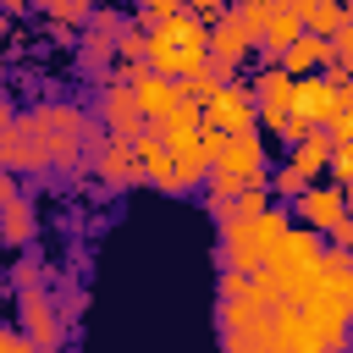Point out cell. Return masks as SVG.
I'll return each mask as SVG.
<instances>
[{
	"label": "cell",
	"mask_w": 353,
	"mask_h": 353,
	"mask_svg": "<svg viewBox=\"0 0 353 353\" xmlns=\"http://www.w3.org/2000/svg\"><path fill=\"white\" fill-rule=\"evenodd\" d=\"M149 44H143V66L149 72H165V77H193L204 72L210 61V22H199L193 11H176L154 28H143Z\"/></svg>",
	"instance_id": "obj_1"
},
{
	"label": "cell",
	"mask_w": 353,
	"mask_h": 353,
	"mask_svg": "<svg viewBox=\"0 0 353 353\" xmlns=\"http://www.w3.org/2000/svg\"><path fill=\"white\" fill-rule=\"evenodd\" d=\"M287 221H292V215H287L281 204H265L259 215H243V221L221 226V265H226V270H259V265H265V248L281 237Z\"/></svg>",
	"instance_id": "obj_2"
},
{
	"label": "cell",
	"mask_w": 353,
	"mask_h": 353,
	"mask_svg": "<svg viewBox=\"0 0 353 353\" xmlns=\"http://www.w3.org/2000/svg\"><path fill=\"white\" fill-rule=\"evenodd\" d=\"M33 132H39V149H44V171H72L83 160L88 116L77 105H39L33 110Z\"/></svg>",
	"instance_id": "obj_3"
},
{
	"label": "cell",
	"mask_w": 353,
	"mask_h": 353,
	"mask_svg": "<svg viewBox=\"0 0 353 353\" xmlns=\"http://www.w3.org/2000/svg\"><path fill=\"white\" fill-rule=\"evenodd\" d=\"M292 110L309 116L314 127H325L331 116H353V88H347V77H325L314 66V72L292 77Z\"/></svg>",
	"instance_id": "obj_4"
},
{
	"label": "cell",
	"mask_w": 353,
	"mask_h": 353,
	"mask_svg": "<svg viewBox=\"0 0 353 353\" xmlns=\"http://www.w3.org/2000/svg\"><path fill=\"white\" fill-rule=\"evenodd\" d=\"M17 320H22V336L33 347H44V353H55L61 336H66V320H61V309H55V298L44 287H22L17 292Z\"/></svg>",
	"instance_id": "obj_5"
},
{
	"label": "cell",
	"mask_w": 353,
	"mask_h": 353,
	"mask_svg": "<svg viewBox=\"0 0 353 353\" xmlns=\"http://www.w3.org/2000/svg\"><path fill=\"white\" fill-rule=\"evenodd\" d=\"M83 160H88V171H94L105 188H132V182H143V171H138V154H132V138H127V132H99V143H94Z\"/></svg>",
	"instance_id": "obj_6"
},
{
	"label": "cell",
	"mask_w": 353,
	"mask_h": 353,
	"mask_svg": "<svg viewBox=\"0 0 353 353\" xmlns=\"http://www.w3.org/2000/svg\"><path fill=\"white\" fill-rule=\"evenodd\" d=\"M199 110H204V121L210 127H221V132H243V127H254V94H248V83H215L204 99H199Z\"/></svg>",
	"instance_id": "obj_7"
},
{
	"label": "cell",
	"mask_w": 353,
	"mask_h": 353,
	"mask_svg": "<svg viewBox=\"0 0 353 353\" xmlns=\"http://www.w3.org/2000/svg\"><path fill=\"white\" fill-rule=\"evenodd\" d=\"M110 77H127V88H132V105H138V116H143V121H160V116L176 105V77H165V72L132 66V72H110Z\"/></svg>",
	"instance_id": "obj_8"
},
{
	"label": "cell",
	"mask_w": 353,
	"mask_h": 353,
	"mask_svg": "<svg viewBox=\"0 0 353 353\" xmlns=\"http://www.w3.org/2000/svg\"><path fill=\"white\" fill-rule=\"evenodd\" d=\"M292 221H303V226H314V232H325V226H336L342 215H347V199H342V188L336 182H309L298 199H292V210H287Z\"/></svg>",
	"instance_id": "obj_9"
},
{
	"label": "cell",
	"mask_w": 353,
	"mask_h": 353,
	"mask_svg": "<svg viewBox=\"0 0 353 353\" xmlns=\"http://www.w3.org/2000/svg\"><path fill=\"white\" fill-rule=\"evenodd\" d=\"M99 127L105 132H127V138H138L143 132V116H138V105H132V88H127V77H105L99 83Z\"/></svg>",
	"instance_id": "obj_10"
},
{
	"label": "cell",
	"mask_w": 353,
	"mask_h": 353,
	"mask_svg": "<svg viewBox=\"0 0 353 353\" xmlns=\"http://www.w3.org/2000/svg\"><path fill=\"white\" fill-rule=\"evenodd\" d=\"M215 165L237 171L243 182H265V138H259V127L226 132V143H221V160H215Z\"/></svg>",
	"instance_id": "obj_11"
},
{
	"label": "cell",
	"mask_w": 353,
	"mask_h": 353,
	"mask_svg": "<svg viewBox=\"0 0 353 353\" xmlns=\"http://www.w3.org/2000/svg\"><path fill=\"white\" fill-rule=\"evenodd\" d=\"M0 165H11V171H44V149H39L33 116H11V127L0 138Z\"/></svg>",
	"instance_id": "obj_12"
},
{
	"label": "cell",
	"mask_w": 353,
	"mask_h": 353,
	"mask_svg": "<svg viewBox=\"0 0 353 353\" xmlns=\"http://www.w3.org/2000/svg\"><path fill=\"white\" fill-rule=\"evenodd\" d=\"M204 171H210V160H204L199 149H176L171 165H165V176H160L154 188H160V193H193V188H204Z\"/></svg>",
	"instance_id": "obj_13"
},
{
	"label": "cell",
	"mask_w": 353,
	"mask_h": 353,
	"mask_svg": "<svg viewBox=\"0 0 353 353\" xmlns=\"http://www.w3.org/2000/svg\"><path fill=\"white\" fill-rule=\"evenodd\" d=\"M0 243H6V248H28V243H33V204H28L22 193L0 204Z\"/></svg>",
	"instance_id": "obj_14"
},
{
	"label": "cell",
	"mask_w": 353,
	"mask_h": 353,
	"mask_svg": "<svg viewBox=\"0 0 353 353\" xmlns=\"http://www.w3.org/2000/svg\"><path fill=\"white\" fill-rule=\"evenodd\" d=\"M325 160H331V138H325V127H309V132L292 143V165L314 182V176H325Z\"/></svg>",
	"instance_id": "obj_15"
},
{
	"label": "cell",
	"mask_w": 353,
	"mask_h": 353,
	"mask_svg": "<svg viewBox=\"0 0 353 353\" xmlns=\"http://www.w3.org/2000/svg\"><path fill=\"white\" fill-rule=\"evenodd\" d=\"M248 55H254V50H248V39H243V33L226 22V11H221V17L210 22V61H232V66H243Z\"/></svg>",
	"instance_id": "obj_16"
},
{
	"label": "cell",
	"mask_w": 353,
	"mask_h": 353,
	"mask_svg": "<svg viewBox=\"0 0 353 353\" xmlns=\"http://www.w3.org/2000/svg\"><path fill=\"white\" fill-rule=\"evenodd\" d=\"M342 22H347V6H342V0H309V11H303V28L320 33V39L336 33Z\"/></svg>",
	"instance_id": "obj_17"
},
{
	"label": "cell",
	"mask_w": 353,
	"mask_h": 353,
	"mask_svg": "<svg viewBox=\"0 0 353 353\" xmlns=\"http://www.w3.org/2000/svg\"><path fill=\"white\" fill-rule=\"evenodd\" d=\"M55 28H83V17L94 11V0H33Z\"/></svg>",
	"instance_id": "obj_18"
},
{
	"label": "cell",
	"mask_w": 353,
	"mask_h": 353,
	"mask_svg": "<svg viewBox=\"0 0 353 353\" xmlns=\"http://www.w3.org/2000/svg\"><path fill=\"white\" fill-rule=\"evenodd\" d=\"M143 44H149V33H143L138 22H127V28L116 33V61H121V72L143 66Z\"/></svg>",
	"instance_id": "obj_19"
},
{
	"label": "cell",
	"mask_w": 353,
	"mask_h": 353,
	"mask_svg": "<svg viewBox=\"0 0 353 353\" xmlns=\"http://www.w3.org/2000/svg\"><path fill=\"white\" fill-rule=\"evenodd\" d=\"M83 28H88V39H110V44H116V33L127 28V17H121L116 6H94V11L83 17Z\"/></svg>",
	"instance_id": "obj_20"
},
{
	"label": "cell",
	"mask_w": 353,
	"mask_h": 353,
	"mask_svg": "<svg viewBox=\"0 0 353 353\" xmlns=\"http://www.w3.org/2000/svg\"><path fill=\"white\" fill-rule=\"evenodd\" d=\"M237 188H243L237 171H226V165H210V171H204V193H210V199H232Z\"/></svg>",
	"instance_id": "obj_21"
},
{
	"label": "cell",
	"mask_w": 353,
	"mask_h": 353,
	"mask_svg": "<svg viewBox=\"0 0 353 353\" xmlns=\"http://www.w3.org/2000/svg\"><path fill=\"white\" fill-rule=\"evenodd\" d=\"M132 11H138V28H154V22L176 17V11H182V0H132Z\"/></svg>",
	"instance_id": "obj_22"
},
{
	"label": "cell",
	"mask_w": 353,
	"mask_h": 353,
	"mask_svg": "<svg viewBox=\"0 0 353 353\" xmlns=\"http://www.w3.org/2000/svg\"><path fill=\"white\" fill-rule=\"evenodd\" d=\"M11 281H17V292H22V287H44V259L22 254V259H17V270H11Z\"/></svg>",
	"instance_id": "obj_23"
},
{
	"label": "cell",
	"mask_w": 353,
	"mask_h": 353,
	"mask_svg": "<svg viewBox=\"0 0 353 353\" xmlns=\"http://www.w3.org/2000/svg\"><path fill=\"white\" fill-rule=\"evenodd\" d=\"M325 176H331L336 188H347V182H353V154H347V149H331V160H325Z\"/></svg>",
	"instance_id": "obj_24"
},
{
	"label": "cell",
	"mask_w": 353,
	"mask_h": 353,
	"mask_svg": "<svg viewBox=\"0 0 353 353\" xmlns=\"http://www.w3.org/2000/svg\"><path fill=\"white\" fill-rule=\"evenodd\" d=\"M309 127H314L309 116H298V110H287V116H281V127H276V138H281V143H298V138H303Z\"/></svg>",
	"instance_id": "obj_25"
},
{
	"label": "cell",
	"mask_w": 353,
	"mask_h": 353,
	"mask_svg": "<svg viewBox=\"0 0 353 353\" xmlns=\"http://www.w3.org/2000/svg\"><path fill=\"white\" fill-rule=\"evenodd\" d=\"M182 11H193L199 22H215V17L226 11V0H182Z\"/></svg>",
	"instance_id": "obj_26"
},
{
	"label": "cell",
	"mask_w": 353,
	"mask_h": 353,
	"mask_svg": "<svg viewBox=\"0 0 353 353\" xmlns=\"http://www.w3.org/2000/svg\"><path fill=\"white\" fill-rule=\"evenodd\" d=\"M0 353H33V342L22 331H0Z\"/></svg>",
	"instance_id": "obj_27"
},
{
	"label": "cell",
	"mask_w": 353,
	"mask_h": 353,
	"mask_svg": "<svg viewBox=\"0 0 353 353\" xmlns=\"http://www.w3.org/2000/svg\"><path fill=\"white\" fill-rule=\"evenodd\" d=\"M28 6H33V0H0V11H6V17H22Z\"/></svg>",
	"instance_id": "obj_28"
},
{
	"label": "cell",
	"mask_w": 353,
	"mask_h": 353,
	"mask_svg": "<svg viewBox=\"0 0 353 353\" xmlns=\"http://www.w3.org/2000/svg\"><path fill=\"white\" fill-rule=\"evenodd\" d=\"M6 127H11V105H6V94H0V138H6Z\"/></svg>",
	"instance_id": "obj_29"
},
{
	"label": "cell",
	"mask_w": 353,
	"mask_h": 353,
	"mask_svg": "<svg viewBox=\"0 0 353 353\" xmlns=\"http://www.w3.org/2000/svg\"><path fill=\"white\" fill-rule=\"evenodd\" d=\"M6 33H11V17H6V11H0V44H6Z\"/></svg>",
	"instance_id": "obj_30"
},
{
	"label": "cell",
	"mask_w": 353,
	"mask_h": 353,
	"mask_svg": "<svg viewBox=\"0 0 353 353\" xmlns=\"http://www.w3.org/2000/svg\"><path fill=\"white\" fill-rule=\"evenodd\" d=\"M226 6H232V0H226Z\"/></svg>",
	"instance_id": "obj_31"
}]
</instances>
